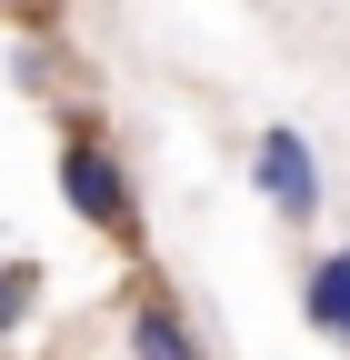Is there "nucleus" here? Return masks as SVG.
<instances>
[{"instance_id":"obj_1","label":"nucleus","mask_w":350,"mask_h":360,"mask_svg":"<svg viewBox=\"0 0 350 360\" xmlns=\"http://www.w3.org/2000/svg\"><path fill=\"white\" fill-rule=\"evenodd\" d=\"M60 200H70V220H80V231H101L110 250H130V260H141V191H130L120 150L101 141L91 120H60Z\"/></svg>"},{"instance_id":"obj_2","label":"nucleus","mask_w":350,"mask_h":360,"mask_svg":"<svg viewBox=\"0 0 350 360\" xmlns=\"http://www.w3.org/2000/svg\"><path fill=\"white\" fill-rule=\"evenodd\" d=\"M250 180H260V200H271V220H290V231H311L320 200H330V180H320V150L300 141L290 120H271L250 141Z\"/></svg>"},{"instance_id":"obj_3","label":"nucleus","mask_w":350,"mask_h":360,"mask_svg":"<svg viewBox=\"0 0 350 360\" xmlns=\"http://www.w3.org/2000/svg\"><path fill=\"white\" fill-rule=\"evenodd\" d=\"M300 321L350 350V240H330V250L300 260Z\"/></svg>"},{"instance_id":"obj_4","label":"nucleus","mask_w":350,"mask_h":360,"mask_svg":"<svg viewBox=\"0 0 350 360\" xmlns=\"http://www.w3.org/2000/svg\"><path fill=\"white\" fill-rule=\"evenodd\" d=\"M120 340H130V360H210L200 340H190V321L170 310L160 290H130V310H120Z\"/></svg>"},{"instance_id":"obj_5","label":"nucleus","mask_w":350,"mask_h":360,"mask_svg":"<svg viewBox=\"0 0 350 360\" xmlns=\"http://www.w3.org/2000/svg\"><path fill=\"white\" fill-rule=\"evenodd\" d=\"M40 310V260H0V340Z\"/></svg>"}]
</instances>
